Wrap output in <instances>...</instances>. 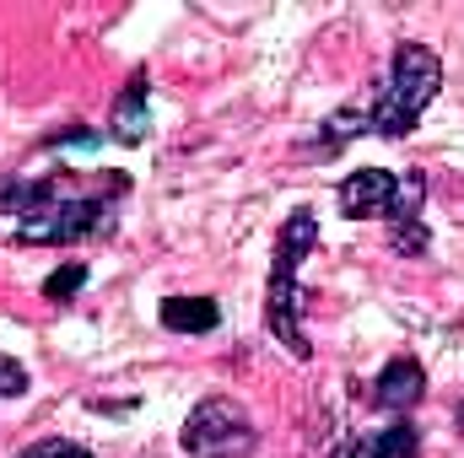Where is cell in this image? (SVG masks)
Wrapping results in <instances>:
<instances>
[{
  "label": "cell",
  "instance_id": "obj_3",
  "mask_svg": "<svg viewBox=\"0 0 464 458\" xmlns=\"http://www.w3.org/2000/svg\"><path fill=\"white\" fill-rule=\"evenodd\" d=\"M16 243H76V237H98L109 232V205L103 200H82V195H60V184H33L16 195Z\"/></svg>",
  "mask_w": 464,
  "mask_h": 458
},
{
  "label": "cell",
  "instance_id": "obj_9",
  "mask_svg": "<svg viewBox=\"0 0 464 458\" xmlns=\"http://www.w3.org/2000/svg\"><path fill=\"white\" fill-rule=\"evenodd\" d=\"M421 448V437H416V426L411 421H400V426H383V432H367L346 458H416Z\"/></svg>",
  "mask_w": 464,
  "mask_h": 458
},
{
  "label": "cell",
  "instance_id": "obj_6",
  "mask_svg": "<svg viewBox=\"0 0 464 458\" xmlns=\"http://www.w3.org/2000/svg\"><path fill=\"white\" fill-rule=\"evenodd\" d=\"M421 394H427V372H421L416 356H394L378 372V383H372V405L378 410H411Z\"/></svg>",
  "mask_w": 464,
  "mask_h": 458
},
{
  "label": "cell",
  "instance_id": "obj_11",
  "mask_svg": "<svg viewBox=\"0 0 464 458\" xmlns=\"http://www.w3.org/2000/svg\"><path fill=\"white\" fill-rule=\"evenodd\" d=\"M16 458H92L87 448H76V443H60V437H49V443H33L27 453H16Z\"/></svg>",
  "mask_w": 464,
  "mask_h": 458
},
{
  "label": "cell",
  "instance_id": "obj_13",
  "mask_svg": "<svg viewBox=\"0 0 464 458\" xmlns=\"http://www.w3.org/2000/svg\"><path fill=\"white\" fill-rule=\"evenodd\" d=\"M459 426H464V405H459Z\"/></svg>",
  "mask_w": 464,
  "mask_h": 458
},
{
  "label": "cell",
  "instance_id": "obj_1",
  "mask_svg": "<svg viewBox=\"0 0 464 458\" xmlns=\"http://www.w3.org/2000/svg\"><path fill=\"white\" fill-rule=\"evenodd\" d=\"M319 248V222L308 211H292L286 227L276 232V259H270V286H265V324L297 361L314 356L303 335V297H297V264Z\"/></svg>",
  "mask_w": 464,
  "mask_h": 458
},
{
  "label": "cell",
  "instance_id": "obj_2",
  "mask_svg": "<svg viewBox=\"0 0 464 458\" xmlns=\"http://www.w3.org/2000/svg\"><path fill=\"white\" fill-rule=\"evenodd\" d=\"M438 87H443V65H438V54H432L427 43H400L383 92L367 103V124H372L378 135H411L416 119L432 109Z\"/></svg>",
  "mask_w": 464,
  "mask_h": 458
},
{
  "label": "cell",
  "instance_id": "obj_10",
  "mask_svg": "<svg viewBox=\"0 0 464 458\" xmlns=\"http://www.w3.org/2000/svg\"><path fill=\"white\" fill-rule=\"evenodd\" d=\"M82 281H87V264H65V270H54V275L44 281V297H49V302H65V297L82 291Z\"/></svg>",
  "mask_w": 464,
  "mask_h": 458
},
{
  "label": "cell",
  "instance_id": "obj_5",
  "mask_svg": "<svg viewBox=\"0 0 464 458\" xmlns=\"http://www.w3.org/2000/svg\"><path fill=\"white\" fill-rule=\"evenodd\" d=\"M394 200H400V178L383 173V167H362V173H351L341 184V211L356 216V222L362 216H389Z\"/></svg>",
  "mask_w": 464,
  "mask_h": 458
},
{
  "label": "cell",
  "instance_id": "obj_12",
  "mask_svg": "<svg viewBox=\"0 0 464 458\" xmlns=\"http://www.w3.org/2000/svg\"><path fill=\"white\" fill-rule=\"evenodd\" d=\"M11 394H27V372L11 356H0V399H11Z\"/></svg>",
  "mask_w": 464,
  "mask_h": 458
},
{
  "label": "cell",
  "instance_id": "obj_8",
  "mask_svg": "<svg viewBox=\"0 0 464 458\" xmlns=\"http://www.w3.org/2000/svg\"><path fill=\"white\" fill-rule=\"evenodd\" d=\"M217 324H222V313L211 297H168L162 302V329H173V335H211Z\"/></svg>",
  "mask_w": 464,
  "mask_h": 458
},
{
  "label": "cell",
  "instance_id": "obj_7",
  "mask_svg": "<svg viewBox=\"0 0 464 458\" xmlns=\"http://www.w3.org/2000/svg\"><path fill=\"white\" fill-rule=\"evenodd\" d=\"M146 103H151V81H146V71H135L114 103V140H124V146L146 140Z\"/></svg>",
  "mask_w": 464,
  "mask_h": 458
},
{
  "label": "cell",
  "instance_id": "obj_4",
  "mask_svg": "<svg viewBox=\"0 0 464 458\" xmlns=\"http://www.w3.org/2000/svg\"><path fill=\"white\" fill-rule=\"evenodd\" d=\"M259 448V432L237 399H206L184 421V453L189 458H248Z\"/></svg>",
  "mask_w": 464,
  "mask_h": 458
}]
</instances>
